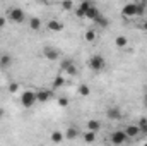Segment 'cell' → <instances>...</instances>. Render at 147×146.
I'll return each mask as SVG.
<instances>
[{
    "mask_svg": "<svg viewBox=\"0 0 147 146\" xmlns=\"http://www.w3.org/2000/svg\"><path fill=\"white\" fill-rule=\"evenodd\" d=\"M2 115H3V112H2V110H0V119H2Z\"/></svg>",
    "mask_w": 147,
    "mask_h": 146,
    "instance_id": "obj_34",
    "label": "cell"
},
{
    "mask_svg": "<svg viewBox=\"0 0 147 146\" xmlns=\"http://www.w3.org/2000/svg\"><path fill=\"white\" fill-rule=\"evenodd\" d=\"M146 7H147V2H140V3H137V16H144Z\"/></svg>",
    "mask_w": 147,
    "mask_h": 146,
    "instance_id": "obj_26",
    "label": "cell"
},
{
    "mask_svg": "<svg viewBox=\"0 0 147 146\" xmlns=\"http://www.w3.org/2000/svg\"><path fill=\"white\" fill-rule=\"evenodd\" d=\"M63 84H65V77H62V76L58 74V76L53 79V88H55V89H58V88H62Z\"/></svg>",
    "mask_w": 147,
    "mask_h": 146,
    "instance_id": "obj_18",
    "label": "cell"
},
{
    "mask_svg": "<svg viewBox=\"0 0 147 146\" xmlns=\"http://www.w3.org/2000/svg\"><path fill=\"white\" fill-rule=\"evenodd\" d=\"M115 46H118V48H127V46H128V38L127 36H116L115 38Z\"/></svg>",
    "mask_w": 147,
    "mask_h": 146,
    "instance_id": "obj_14",
    "label": "cell"
},
{
    "mask_svg": "<svg viewBox=\"0 0 147 146\" xmlns=\"http://www.w3.org/2000/svg\"><path fill=\"white\" fill-rule=\"evenodd\" d=\"M106 115H108V119H111V120H118V119H121V112H120V108H116V107L108 108Z\"/></svg>",
    "mask_w": 147,
    "mask_h": 146,
    "instance_id": "obj_13",
    "label": "cell"
},
{
    "mask_svg": "<svg viewBox=\"0 0 147 146\" xmlns=\"http://www.w3.org/2000/svg\"><path fill=\"white\" fill-rule=\"evenodd\" d=\"M19 91V84L17 83H10L9 84V93H17Z\"/></svg>",
    "mask_w": 147,
    "mask_h": 146,
    "instance_id": "obj_29",
    "label": "cell"
},
{
    "mask_svg": "<svg viewBox=\"0 0 147 146\" xmlns=\"http://www.w3.org/2000/svg\"><path fill=\"white\" fill-rule=\"evenodd\" d=\"M38 103V96H36V91L33 89H26L22 95H21V105L26 107V108H31Z\"/></svg>",
    "mask_w": 147,
    "mask_h": 146,
    "instance_id": "obj_1",
    "label": "cell"
},
{
    "mask_svg": "<svg viewBox=\"0 0 147 146\" xmlns=\"http://www.w3.org/2000/svg\"><path fill=\"white\" fill-rule=\"evenodd\" d=\"M79 136V129L77 127H69L67 131H65V138L67 139H75Z\"/></svg>",
    "mask_w": 147,
    "mask_h": 146,
    "instance_id": "obj_15",
    "label": "cell"
},
{
    "mask_svg": "<svg viewBox=\"0 0 147 146\" xmlns=\"http://www.w3.org/2000/svg\"><path fill=\"white\" fill-rule=\"evenodd\" d=\"M125 132H127V136H128V138H137V136L140 134V129H139V126L130 124V126H127V127H125Z\"/></svg>",
    "mask_w": 147,
    "mask_h": 146,
    "instance_id": "obj_10",
    "label": "cell"
},
{
    "mask_svg": "<svg viewBox=\"0 0 147 146\" xmlns=\"http://www.w3.org/2000/svg\"><path fill=\"white\" fill-rule=\"evenodd\" d=\"M96 139V132H92V131H87L86 134H84V141L86 143H92Z\"/></svg>",
    "mask_w": 147,
    "mask_h": 146,
    "instance_id": "obj_22",
    "label": "cell"
},
{
    "mask_svg": "<svg viewBox=\"0 0 147 146\" xmlns=\"http://www.w3.org/2000/svg\"><path fill=\"white\" fill-rule=\"evenodd\" d=\"M57 103H58L62 108H65V107H69V98H65V96H60V98L57 100Z\"/></svg>",
    "mask_w": 147,
    "mask_h": 146,
    "instance_id": "obj_28",
    "label": "cell"
},
{
    "mask_svg": "<svg viewBox=\"0 0 147 146\" xmlns=\"http://www.w3.org/2000/svg\"><path fill=\"white\" fill-rule=\"evenodd\" d=\"M87 131H92V132L101 131V122H99V120H96V119L87 120Z\"/></svg>",
    "mask_w": 147,
    "mask_h": 146,
    "instance_id": "obj_12",
    "label": "cell"
},
{
    "mask_svg": "<svg viewBox=\"0 0 147 146\" xmlns=\"http://www.w3.org/2000/svg\"><path fill=\"white\" fill-rule=\"evenodd\" d=\"M62 9L67 10V12H69V10H74V2L72 0H63V2H62Z\"/></svg>",
    "mask_w": 147,
    "mask_h": 146,
    "instance_id": "obj_24",
    "label": "cell"
},
{
    "mask_svg": "<svg viewBox=\"0 0 147 146\" xmlns=\"http://www.w3.org/2000/svg\"><path fill=\"white\" fill-rule=\"evenodd\" d=\"M142 102H144V105H146V107H147V93H146V95H144V98H142Z\"/></svg>",
    "mask_w": 147,
    "mask_h": 146,
    "instance_id": "obj_33",
    "label": "cell"
},
{
    "mask_svg": "<svg viewBox=\"0 0 147 146\" xmlns=\"http://www.w3.org/2000/svg\"><path fill=\"white\" fill-rule=\"evenodd\" d=\"M92 5V2H89V0H84L79 7H77V10H75V14H77V17H86V10L89 9Z\"/></svg>",
    "mask_w": 147,
    "mask_h": 146,
    "instance_id": "obj_9",
    "label": "cell"
},
{
    "mask_svg": "<svg viewBox=\"0 0 147 146\" xmlns=\"http://www.w3.org/2000/svg\"><path fill=\"white\" fill-rule=\"evenodd\" d=\"M127 139H128V136L125 131H115L111 134V143H115V145H123V143H127Z\"/></svg>",
    "mask_w": 147,
    "mask_h": 146,
    "instance_id": "obj_4",
    "label": "cell"
},
{
    "mask_svg": "<svg viewBox=\"0 0 147 146\" xmlns=\"http://www.w3.org/2000/svg\"><path fill=\"white\" fill-rule=\"evenodd\" d=\"M137 126H139V129H140V132H142V134H147V119L142 117V119L139 120V124H137Z\"/></svg>",
    "mask_w": 147,
    "mask_h": 146,
    "instance_id": "obj_21",
    "label": "cell"
},
{
    "mask_svg": "<svg viewBox=\"0 0 147 146\" xmlns=\"http://www.w3.org/2000/svg\"><path fill=\"white\" fill-rule=\"evenodd\" d=\"M94 23H96L98 26H101V28H106V26H108V19H106L105 16H99V17H98Z\"/></svg>",
    "mask_w": 147,
    "mask_h": 146,
    "instance_id": "obj_25",
    "label": "cell"
},
{
    "mask_svg": "<svg viewBox=\"0 0 147 146\" xmlns=\"http://www.w3.org/2000/svg\"><path fill=\"white\" fill-rule=\"evenodd\" d=\"M29 28H31L33 31H38V29L41 28V19H39V17H31V21H29Z\"/></svg>",
    "mask_w": 147,
    "mask_h": 146,
    "instance_id": "obj_17",
    "label": "cell"
},
{
    "mask_svg": "<svg viewBox=\"0 0 147 146\" xmlns=\"http://www.w3.org/2000/svg\"><path fill=\"white\" fill-rule=\"evenodd\" d=\"M121 14L125 17H134L137 16V3H125L121 7Z\"/></svg>",
    "mask_w": 147,
    "mask_h": 146,
    "instance_id": "obj_5",
    "label": "cell"
},
{
    "mask_svg": "<svg viewBox=\"0 0 147 146\" xmlns=\"http://www.w3.org/2000/svg\"><path fill=\"white\" fill-rule=\"evenodd\" d=\"M36 96H38V103H46L51 98V91H48V89H38Z\"/></svg>",
    "mask_w": 147,
    "mask_h": 146,
    "instance_id": "obj_7",
    "label": "cell"
},
{
    "mask_svg": "<svg viewBox=\"0 0 147 146\" xmlns=\"http://www.w3.org/2000/svg\"><path fill=\"white\" fill-rule=\"evenodd\" d=\"M65 72L69 74V76H77V72H79V71H77V67H75V64H69V65H67V69H65Z\"/></svg>",
    "mask_w": 147,
    "mask_h": 146,
    "instance_id": "obj_23",
    "label": "cell"
},
{
    "mask_svg": "<svg viewBox=\"0 0 147 146\" xmlns=\"http://www.w3.org/2000/svg\"><path fill=\"white\" fill-rule=\"evenodd\" d=\"M43 55H45L48 60H58L60 52H58L57 48H53V46H45V48H43Z\"/></svg>",
    "mask_w": 147,
    "mask_h": 146,
    "instance_id": "obj_6",
    "label": "cell"
},
{
    "mask_svg": "<svg viewBox=\"0 0 147 146\" xmlns=\"http://www.w3.org/2000/svg\"><path fill=\"white\" fill-rule=\"evenodd\" d=\"M51 141H53V143H62V141H63V134H62L60 131H53V132H51Z\"/></svg>",
    "mask_w": 147,
    "mask_h": 146,
    "instance_id": "obj_20",
    "label": "cell"
},
{
    "mask_svg": "<svg viewBox=\"0 0 147 146\" xmlns=\"http://www.w3.org/2000/svg\"><path fill=\"white\" fill-rule=\"evenodd\" d=\"M86 41H89V43H91V41H94V40H96V33H94V31H92V29H89V31H86Z\"/></svg>",
    "mask_w": 147,
    "mask_h": 146,
    "instance_id": "obj_27",
    "label": "cell"
},
{
    "mask_svg": "<svg viewBox=\"0 0 147 146\" xmlns=\"http://www.w3.org/2000/svg\"><path fill=\"white\" fill-rule=\"evenodd\" d=\"M5 23H7V19H5L3 16H0V29H2L3 26H5Z\"/></svg>",
    "mask_w": 147,
    "mask_h": 146,
    "instance_id": "obj_31",
    "label": "cell"
},
{
    "mask_svg": "<svg viewBox=\"0 0 147 146\" xmlns=\"http://www.w3.org/2000/svg\"><path fill=\"white\" fill-rule=\"evenodd\" d=\"M69 64H72V60H70V59H65V60H62V64H60V69H62V71H65Z\"/></svg>",
    "mask_w": 147,
    "mask_h": 146,
    "instance_id": "obj_30",
    "label": "cell"
},
{
    "mask_svg": "<svg viewBox=\"0 0 147 146\" xmlns=\"http://www.w3.org/2000/svg\"><path fill=\"white\" fill-rule=\"evenodd\" d=\"M99 16H101V14H99V9H98V7H96L94 3H92V5H91V7H89L87 10H86V19L96 21V19L99 17Z\"/></svg>",
    "mask_w": 147,
    "mask_h": 146,
    "instance_id": "obj_8",
    "label": "cell"
},
{
    "mask_svg": "<svg viewBox=\"0 0 147 146\" xmlns=\"http://www.w3.org/2000/svg\"><path fill=\"white\" fill-rule=\"evenodd\" d=\"M77 91H79V95H80V96H89V93H91V88H89L87 84H80V86L77 88Z\"/></svg>",
    "mask_w": 147,
    "mask_h": 146,
    "instance_id": "obj_19",
    "label": "cell"
},
{
    "mask_svg": "<svg viewBox=\"0 0 147 146\" xmlns=\"http://www.w3.org/2000/svg\"><path fill=\"white\" fill-rule=\"evenodd\" d=\"M12 64V57L10 55H0V67H9Z\"/></svg>",
    "mask_w": 147,
    "mask_h": 146,
    "instance_id": "obj_16",
    "label": "cell"
},
{
    "mask_svg": "<svg viewBox=\"0 0 147 146\" xmlns=\"http://www.w3.org/2000/svg\"><path fill=\"white\" fill-rule=\"evenodd\" d=\"M89 67H91L92 71H96V72L103 71V69L106 67V60H105V57H103V55H99V53L92 55V57L89 59Z\"/></svg>",
    "mask_w": 147,
    "mask_h": 146,
    "instance_id": "obj_2",
    "label": "cell"
},
{
    "mask_svg": "<svg viewBox=\"0 0 147 146\" xmlns=\"http://www.w3.org/2000/svg\"><path fill=\"white\" fill-rule=\"evenodd\" d=\"M140 28H142L144 31H147V21H144V23H142V26H140Z\"/></svg>",
    "mask_w": 147,
    "mask_h": 146,
    "instance_id": "obj_32",
    "label": "cell"
},
{
    "mask_svg": "<svg viewBox=\"0 0 147 146\" xmlns=\"http://www.w3.org/2000/svg\"><path fill=\"white\" fill-rule=\"evenodd\" d=\"M9 19H10L12 23H17V24H21V23H24V19H26V14H24V10H22V9L12 7V9L9 10Z\"/></svg>",
    "mask_w": 147,
    "mask_h": 146,
    "instance_id": "obj_3",
    "label": "cell"
},
{
    "mask_svg": "<svg viewBox=\"0 0 147 146\" xmlns=\"http://www.w3.org/2000/svg\"><path fill=\"white\" fill-rule=\"evenodd\" d=\"M48 29L50 31H55V33H60L63 29V24L58 23L57 19H51V21H48Z\"/></svg>",
    "mask_w": 147,
    "mask_h": 146,
    "instance_id": "obj_11",
    "label": "cell"
}]
</instances>
